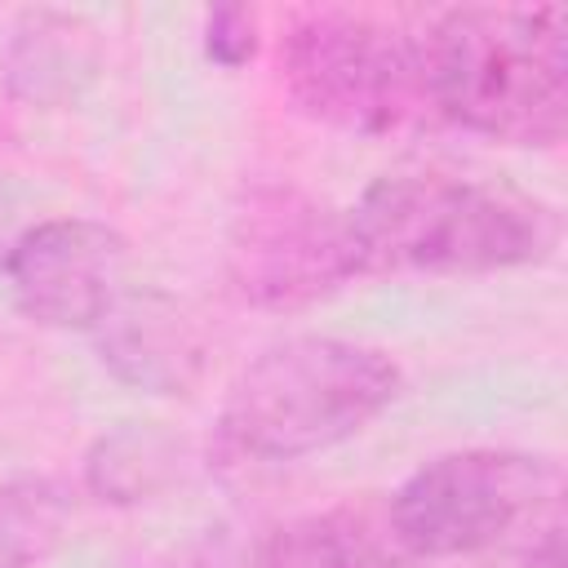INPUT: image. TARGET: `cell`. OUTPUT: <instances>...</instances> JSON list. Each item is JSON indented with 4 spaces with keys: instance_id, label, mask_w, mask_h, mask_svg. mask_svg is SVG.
<instances>
[{
    "instance_id": "6da1fadb",
    "label": "cell",
    "mask_w": 568,
    "mask_h": 568,
    "mask_svg": "<svg viewBox=\"0 0 568 568\" xmlns=\"http://www.w3.org/2000/svg\"><path fill=\"white\" fill-rule=\"evenodd\" d=\"M435 120L506 146L568 133V13L559 4H462L422 36Z\"/></svg>"
},
{
    "instance_id": "7a4b0ae2",
    "label": "cell",
    "mask_w": 568,
    "mask_h": 568,
    "mask_svg": "<svg viewBox=\"0 0 568 568\" xmlns=\"http://www.w3.org/2000/svg\"><path fill=\"white\" fill-rule=\"evenodd\" d=\"M364 271L488 275L537 266L559 248L546 200L457 173H390L346 209Z\"/></svg>"
},
{
    "instance_id": "3957f363",
    "label": "cell",
    "mask_w": 568,
    "mask_h": 568,
    "mask_svg": "<svg viewBox=\"0 0 568 568\" xmlns=\"http://www.w3.org/2000/svg\"><path fill=\"white\" fill-rule=\"evenodd\" d=\"M404 377L377 346L351 337H288L240 368L222 399L217 435L257 462H297L359 435L390 408Z\"/></svg>"
},
{
    "instance_id": "277c9868",
    "label": "cell",
    "mask_w": 568,
    "mask_h": 568,
    "mask_svg": "<svg viewBox=\"0 0 568 568\" xmlns=\"http://www.w3.org/2000/svg\"><path fill=\"white\" fill-rule=\"evenodd\" d=\"M280 75L302 115L390 138L435 120L422 36L351 9H306L280 36Z\"/></svg>"
},
{
    "instance_id": "5b68a950",
    "label": "cell",
    "mask_w": 568,
    "mask_h": 568,
    "mask_svg": "<svg viewBox=\"0 0 568 568\" xmlns=\"http://www.w3.org/2000/svg\"><path fill=\"white\" fill-rule=\"evenodd\" d=\"M559 501V466L541 453L462 448L417 466L390 497L386 524L413 559H457L506 541Z\"/></svg>"
},
{
    "instance_id": "8992f818",
    "label": "cell",
    "mask_w": 568,
    "mask_h": 568,
    "mask_svg": "<svg viewBox=\"0 0 568 568\" xmlns=\"http://www.w3.org/2000/svg\"><path fill=\"white\" fill-rule=\"evenodd\" d=\"M231 288L262 311L311 306L355 275L359 248L351 217L302 186L262 182L240 195L226 226Z\"/></svg>"
},
{
    "instance_id": "52a82bcc",
    "label": "cell",
    "mask_w": 568,
    "mask_h": 568,
    "mask_svg": "<svg viewBox=\"0 0 568 568\" xmlns=\"http://www.w3.org/2000/svg\"><path fill=\"white\" fill-rule=\"evenodd\" d=\"M124 266H129V244L106 222L44 217L22 235L4 275L27 320L44 328L89 333L120 297Z\"/></svg>"
},
{
    "instance_id": "ba28073f",
    "label": "cell",
    "mask_w": 568,
    "mask_h": 568,
    "mask_svg": "<svg viewBox=\"0 0 568 568\" xmlns=\"http://www.w3.org/2000/svg\"><path fill=\"white\" fill-rule=\"evenodd\" d=\"M89 333L111 377L142 395H191L209 364L200 315L160 288H120Z\"/></svg>"
},
{
    "instance_id": "9c48e42d",
    "label": "cell",
    "mask_w": 568,
    "mask_h": 568,
    "mask_svg": "<svg viewBox=\"0 0 568 568\" xmlns=\"http://www.w3.org/2000/svg\"><path fill=\"white\" fill-rule=\"evenodd\" d=\"M102 67L98 31L80 13L31 9L18 18L4 49V80L13 98L31 106H67L75 102Z\"/></svg>"
},
{
    "instance_id": "30bf717a",
    "label": "cell",
    "mask_w": 568,
    "mask_h": 568,
    "mask_svg": "<svg viewBox=\"0 0 568 568\" xmlns=\"http://www.w3.org/2000/svg\"><path fill=\"white\" fill-rule=\"evenodd\" d=\"M408 559L390 524L359 506L288 519L257 546V568H408Z\"/></svg>"
},
{
    "instance_id": "8fae6325",
    "label": "cell",
    "mask_w": 568,
    "mask_h": 568,
    "mask_svg": "<svg viewBox=\"0 0 568 568\" xmlns=\"http://www.w3.org/2000/svg\"><path fill=\"white\" fill-rule=\"evenodd\" d=\"M186 439L164 422H124L84 453V488L111 506H142L182 479Z\"/></svg>"
},
{
    "instance_id": "7c38bea8",
    "label": "cell",
    "mask_w": 568,
    "mask_h": 568,
    "mask_svg": "<svg viewBox=\"0 0 568 568\" xmlns=\"http://www.w3.org/2000/svg\"><path fill=\"white\" fill-rule=\"evenodd\" d=\"M75 515L71 488L49 475L0 484V568H40L67 537Z\"/></svg>"
},
{
    "instance_id": "4fadbf2b",
    "label": "cell",
    "mask_w": 568,
    "mask_h": 568,
    "mask_svg": "<svg viewBox=\"0 0 568 568\" xmlns=\"http://www.w3.org/2000/svg\"><path fill=\"white\" fill-rule=\"evenodd\" d=\"M204 53L235 71L257 53V13L248 4H213L204 13Z\"/></svg>"
},
{
    "instance_id": "5bb4252c",
    "label": "cell",
    "mask_w": 568,
    "mask_h": 568,
    "mask_svg": "<svg viewBox=\"0 0 568 568\" xmlns=\"http://www.w3.org/2000/svg\"><path fill=\"white\" fill-rule=\"evenodd\" d=\"M31 226H36V222L27 217L22 191H18L13 182H0V271H9L18 244H22V235H27Z\"/></svg>"
}]
</instances>
